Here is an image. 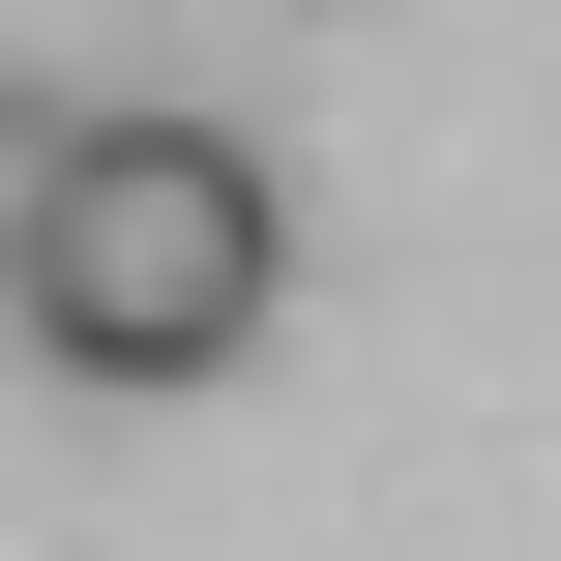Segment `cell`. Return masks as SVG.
Masks as SVG:
<instances>
[{
	"instance_id": "obj_1",
	"label": "cell",
	"mask_w": 561,
	"mask_h": 561,
	"mask_svg": "<svg viewBox=\"0 0 561 561\" xmlns=\"http://www.w3.org/2000/svg\"><path fill=\"white\" fill-rule=\"evenodd\" d=\"M266 296H296V178H266L237 118H89V207H59V266H30L0 325H30L59 385H237Z\"/></svg>"
},
{
	"instance_id": "obj_2",
	"label": "cell",
	"mask_w": 561,
	"mask_h": 561,
	"mask_svg": "<svg viewBox=\"0 0 561 561\" xmlns=\"http://www.w3.org/2000/svg\"><path fill=\"white\" fill-rule=\"evenodd\" d=\"M59 207H89V89H0V296L59 266Z\"/></svg>"
}]
</instances>
